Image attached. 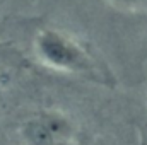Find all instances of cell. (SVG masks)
Wrapping results in <instances>:
<instances>
[{
  "label": "cell",
  "instance_id": "6da1fadb",
  "mask_svg": "<svg viewBox=\"0 0 147 145\" xmlns=\"http://www.w3.org/2000/svg\"><path fill=\"white\" fill-rule=\"evenodd\" d=\"M33 50L36 58L50 70L75 75L99 85L113 87L116 84L108 63L87 43L62 29H39L33 39Z\"/></svg>",
  "mask_w": 147,
  "mask_h": 145
},
{
  "label": "cell",
  "instance_id": "7a4b0ae2",
  "mask_svg": "<svg viewBox=\"0 0 147 145\" xmlns=\"http://www.w3.org/2000/svg\"><path fill=\"white\" fill-rule=\"evenodd\" d=\"M22 145H80L82 135L70 114L60 109H38L21 121Z\"/></svg>",
  "mask_w": 147,
  "mask_h": 145
},
{
  "label": "cell",
  "instance_id": "3957f363",
  "mask_svg": "<svg viewBox=\"0 0 147 145\" xmlns=\"http://www.w3.org/2000/svg\"><path fill=\"white\" fill-rule=\"evenodd\" d=\"M105 2L125 12H147V0H105Z\"/></svg>",
  "mask_w": 147,
  "mask_h": 145
}]
</instances>
